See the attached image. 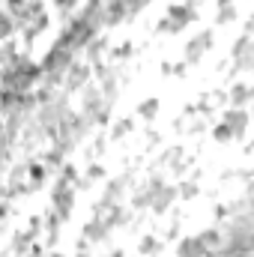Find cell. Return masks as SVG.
<instances>
[{
	"mask_svg": "<svg viewBox=\"0 0 254 257\" xmlns=\"http://www.w3.org/2000/svg\"><path fill=\"white\" fill-rule=\"evenodd\" d=\"M212 138H215V141H221V144H227V141H233L236 135H233V128L227 126L224 120H218V123L212 126Z\"/></svg>",
	"mask_w": 254,
	"mask_h": 257,
	"instance_id": "obj_11",
	"label": "cell"
},
{
	"mask_svg": "<svg viewBox=\"0 0 254 257\" xmlns=\"http://www.w3.org/2000/svg\"><path fill=\"white\" fill-rule=\"evenodd\" d=\"M108 51V39L105 36H96L93 42H90V48H87V54H90V63L93 66H99L102 63V54Z\"/></svg>",
	"mask_w": 254,
	"mask_h": 257,
	"instance_id": "obj_9",
	"label": "cell"
},
{
	"mask_svg": "<svg viewBox=\"0 0 254 257\" xmlns=\"http://www.w3.org/2000/svg\"><path fill=\"white\" fill-rule=\"evenodd\" d=\"M194 18H197L194 6H189V3H177V6H171L168 15L159 21V33H183Z\"/></svg>",
	"mask_w": 254,
	"mask_h": 257,
	"instance_id": "obj_1",
	"label": "cell"
},
{
	"mask_svg": "<svg viewBox=\"0 0 254 257\" xmlns=\"http://www.w3.org/2000/svg\"><path fill=\"white\" fill-rule=\"evenodd\" d=\"M194 194H197V186H194L191 180L180 183V197H194Z\"/></svg>",
	"mask_w": 254,
	"mask_h": 257,
	"instance_id": "obj_18",
	"label": "cell"
},
{
	"mask_svg": "<svg viewBox=\"0 0 254 257\" xmlns=\"http://www.w3.org/2000/svg\"><path fill=\"white\" fill-rule=\"evenodd\" d=\"M159 245H162V242H159L156 236H144L141 245H138V251H141L144 257H153V254H159Z\"/></svg>",
	"mask_w": 254,
	"mask_h": 257,
	"instance_id": "obj_14",
	"label": "cell"
},
{
	"mask_svg": "<svg viewBox=\"0 0 254 257\" xmlns=\"http://www.w3.org/2000/svg\"><path fill=\"white\" fill-rule=\"evenodd\" d=\"M209 48H212V30H200L197 36H191V42L186 45V60L189 63H197Z\"/></svg>",
	"mask_w": 254,
	"mask_h": 257,
	"instance_id": "obj_3",
	"label": "cell"
},
{
	"mask_svg": "<svg viewBox=\"0 0 254 257\" xmlns=\"http://www.w3.org/2000/svg\"><path fill=\"white\" fill-rule=\"evenodd\" d=\"M221 120L233 128V135H236V138H242V135H245V128H248V123H251V111H248V108H227Z\"/></svg>",
	"mask_w": 254,
	"mask_h": 257,
	"instance_id": "obj_4",
	"label": "cell"
},
{
	"mask_svg": "<svg viewBox=\"0 0 254 257\" xmlns=\"http://www.w3.org/2000/svg\"><path fill=\"white\" fill-rule=\"evenodd\" d=\"M129 54H132V45H129V42H123L120 48H114V51H111V57H114V60H126Z\"/></svg>",
	"mask_w": 254,
	"mask_h": 257,
	"instance_id": "obj_17",
	"label": "cell"
},
{
	"mask_svg": "<svg viewBox=\"0 0 254 257\" xmlns=\"http://www.w3.org/2000/svg\"><path fill=\"white\" fill-rule=\"evenodd\" d=\"M108 233H111V227H108L102 218H96V215L84 224V239H87V242H102Z\"/></svg>",
	"mask_w": 254,
	"mask_h": 257,
	"instance_id": "obj_7",
	"label": "cell"
},
{
	"mask_svg": "<svg viewBox=\"0 0 254 257\" xmlns=\"http://www.w3.org/2000/svg\"><path fill=\"white\" fill-rule=\"evenodd\" d=\"M197 3H203V0H189V6H194V9H197Z\"/></svg>",
	"mask_w": 254,
	"mask_h": 257,
	"instance_id": "obj_22",
	"label": "cell"
},
{
	"mask_svg": "<svg viewBox=\"0 0 254 257\" xmlns=\"http://www.w3.org/2000/svg\"><path fill=\"white\" fill-rule=\"evenodd\" d=\"M227 105H230V108H245V105H251V87H248V84H233L230 93H227Z\"/></svg>",
	"mask_w": 254,
	"mask_h": 257,
	"instance_id": "obj_8",
	"label": "cell"
},
{
	"mask_svg": "<svg viewBox=\"0 0 254 257\" xmlns=\"http://www.w3.org/2000/svg\"><path fill=\"white\" fill-rule=\"evenodd\" d=\"M105 257H123V251H120V248H114L111 254H105Z\"/></svg>",
	"mask_w": 254,
	"mask_h": 257,
	"instance_id": "obj_21",
	"label": "cell"
},
{
	"mask_svg": "<svg viewBox=\"0 0 254 257\" xmlns=\"http://www.w3.org/2000/svg\"><path fill=\"white\" fill-rule=\"evenodd\" d=\"M236 15H239V12H236V6H218V12H215V24H218V27H224V24H230Z\"/></svg>",
	"mask_w": 254,
	"mask_h": 257,
	"instance_id": "obj_12",
	"label": "cell"
},
{
	"mask_svg": "<svg viewBox=\"0 0 254 257\" xmlns=\"http://www.w3.org/2000/svg\"><path fill=\"white\" fill-rule=\"evenodd\" d=\"M51 6L63 15V21H69V18H75L72 9H78V0H51Z\"/></svg>",
	"mask_w": 254,
	"mask_h": 257,
	"instance_id": "obj_13",
	"label": "cell"
},
{
	"mask_svg": "<svg viewBox=\"0 0 254 257\" xmlns=\"http://www.w3.org/2000/svg\"><path fill=\"white\" fill-rule=\"evenodd\" d=\"M215 3H218V6H236L239 0H215Z\"/></svg>",
	"mask_w": 254,
	"mask_h": 257,
	"instance_id": "obj_20",
	"label": "cell"
},
{
	"mask_svg": "<svg viewBox=\"0 0 254 257\" xmlns=\"http://www.w3.org/2000/svg\"><path fill=\"white\" fill-rule=\"evenodd\" d=\"M84 177H87L90 183H99V180H105V168H102V165H90Z\"/></svg>",
	"mask_w": 254,
	"mask_h": 257,
	"instance_id": "obj_16",
	"label": "cell"
},
{
	"mask_svg": "<svg viewBox=\"0 0 254 257\" xmlns=\"http://www.w3.org/2000/svg\"><path fill=\"white\" fill-rule=\"evenodd\" d=\"M90 75H93V63H81V60H75L72 69L66 72V78H63V90L69 93V96L78 93V90H84L87 81H90Z\"/></svg>",
	"mask_w": 254,
	"mask_h": 257,
	"instance_id": "obj_2",
	"label": "cell"
},
{
	"mask_svg": "<svg viewBox=\"0 0 254 257\" xmlns=\"http://www.w3.org/2000/svg\"><path fill=\"white\" fill-rule=\"evenodd\" d=\"M51 209L69 221L72 218V209H75V189H69V192H60V194H51Z\"/></svg>",
	"mask_w": 254,
	"mask_h": 257,
	"instance_id": "obj_5",
	"label": "cell"
},
{
	"mask_svg": "<svg viewBox=\"0 0 254 257\" xmlns=\"http://www.w3.org/2000/svg\"><path fill=\"white\" fill-rule=\"evenodd\" d=\"M129 128H132V120H120V123L114 126V138H123V135H129Z\"/></svg>",
	"mask_w": 254,
	"mask_h": 257,
	"instance_id": "obj_19",
	"label": "cell"
},
{
	"mask_svg": "<svg viewBox=\"0 0 254 257\" xmlns=\"http://www.w3.org/2000/svg\"><path fill=\"white\" fill-rule=\"evenodd\" d=\"M27 3H30V0H6V12L15 15V18H21L24 9H27Z\"/></svg>",
	"mask_w": 254,
	"mask_h": 257,
	"instance_id": "obj_15",
	"label": "cell"
},
{
	"mask_svg": "<svg viewBox=\"0 0 254 257\" xmlns=\"http://www.w3.org/2000/svg\"><path fill=\"white\" fill-rule=\"evenodd\" d=\"M159 111H162V108H159V99H144V102L138 105V117H144L147 123H150V120H156V117H159Z\"/></svg>",
	"mask_w": 254,
	"mask_h": 257,
	"instance_id": "obj_10",
	"label": "cell"
},
{
	"mask_svg": "<svg viewBox=\"0 0 254 257\" xmlns=\"http://www.w3.org/2000/svg\"><path fill=\"white\" fill-rule=\"evenodd\" d=\"M174 200H180V186H165L162 192L156 194V200H153V206H150V209L162 215V212H168V209L174 206Z\"/></svg>",
	"mask_w": 254,
	"mask_h": 257,
	"instance_id": "obj_6",
	"label": "cell"
}]
</instances>
